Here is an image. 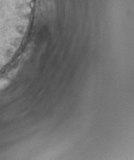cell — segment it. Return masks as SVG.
<instances>
[{"instance_id": "6da1fadb", "label": "cell", "mask_w": 134, "mask_h": 160, "mask_svg": "<svg viewBox=\"0 0 134 160\" xmlns=\"http://www.w3.org/2000/svg\"><path fill=\"white\" fill-rule=\"evenodd\" d=\"M8 84V81L7 79H1L0 80V90H2L3 88L6 87V86Z\"/></svg>"}]
</instances>
